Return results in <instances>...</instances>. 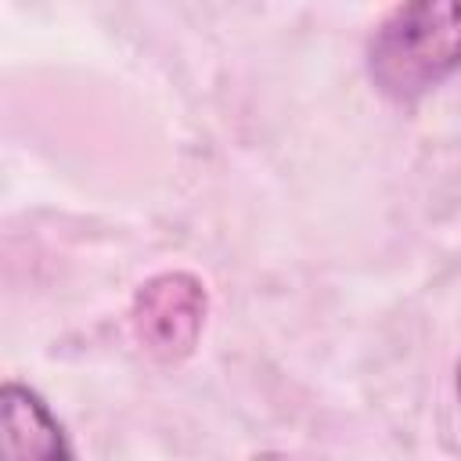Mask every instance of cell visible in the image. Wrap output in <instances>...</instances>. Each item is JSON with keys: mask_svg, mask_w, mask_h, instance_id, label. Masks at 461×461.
I'll list each match as a JSON object with an SVG mask.
<instances>
[{"mask_svg": "<svg viewBox=\"0 0 461 461\" xmlns=\"http://www.w3.org/2000/svg\"><path fill=\"white\" fill-rule=\"evenodd\" d=\"M209 313V292L191 270H162L133 292L130 324L148 357L180 364L194 353Z\"/></svg>", "mask_w": 461, "mask_h": 461, "instance_id": "obj_2", "label": "cell"}, {"mask_svg": "<svg viewBox=\"0 0 461 461\" xmlns=\"http://www.w3.org/2000/svg\"><path fill=\"white\" fill-rule=\"evenodd\" d=\"M461 72V0H400L367 40V76L396 104H414Z\"/></svg>", "mask_w": 461, "mask_h": 461, "instance_id": "obj_1", "label": "cell"}, {"mask_svg": "<svg viewBox=\"0 0 461 461\" xmlns=\"http://www.w3.org/2000/svg\"><path fill=\"white\" fill-rule=\"evenodd\" d=\"M0 425H4V454L11 461H61L72 457L61 421L22 382H7L0 389Z\"/></svg>", "mask_w": 461, "mask_h": 461, "instance_id": "obj_3", "label": "cell"}, {"mask_svg": "<svg viewBox=\"0 0 461 461\" xmlns=\"http://www.w3.org/2000/svg\"><path fill=\"white\" fill-rule=\"evenodd\" d=\"M457 400H461V364H457Z\"/></svg>", "mask_w": 461, "mask_h": 461, "instance_id": "obj_4", "label": "cell"}]
</instances>
